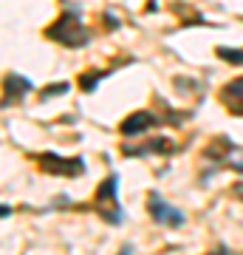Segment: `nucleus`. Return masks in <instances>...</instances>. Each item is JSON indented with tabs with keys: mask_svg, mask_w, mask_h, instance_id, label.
<instances>
[{
	"mask_svg": "<svg viewBox=\"0 0 243 255\" xmlns=\"http://www.w3.org/2000/svg\"><path fill=\"white\" fill-rule=\"evenodd\" d=\"M45 37H48V40H57V43L65 46V48H80V46H88L90 31H88V26L82 23L80 14L74 9H68L57 17L54 26L45 28Z\"/></svg>",
	"mask_w": 243,
	"mask_h": 255,
	"instance_id": "f257e3e1",
	"label": "nucleus"
},
{
	"mask_svg": "<svg viewBox=\"0 0 243 255\" xmlns=\"http://www.w3.org/2000/svg\"><path fill=\"white\" fill-rule=\"evenodd\" d=\"M119 176L110 173L105 182H102V187L96 190V210H99V216L108 224H122V207H119Z\"/></svg>",
	"mask_w": 243,
	"mask_h": 255,
	"instance_id": "f03ea898",
	"label": "nucleus"
},
{
	"mask_svg": "<svg viewBox=\"0 0 243 255\" xmlns=\"http://www.w3.org/2000/svg\"><path fill=\"white\" fill-rule=\"evenodd\" d=\"M34 159H37V164H40V170H45V173L65 176V179H74V176H82V173H85V159H82V156L63 159V156H57V153H51V150H45V153H37Z\"/></svg>",
	"mask_w": 243,
	"mask_h": 255,
	"instance_id": "7ed1b4c3",
	"label": "nucleus"
},
{
	"mask_svg": "<svg viewBox=\"0 0 243 255\" xmlns=\"http://www.w3.org/2000/svg\"><path fill=\"white\" fill-rule=\"evenodd\" d=\"M147 210H150V216H153V221H159V224H170V227H181L184 221H187V216L181 213L178 207H172L170 201H164L159 193H150L147 196Z\"/></svg>",
	"mask_w": 243,
	"mask_h": 255,
	"instance_id": "20e7f679",
	"label": "nucleus"
},
{
	"mask_svg": "<svg viewBox=\"0 0 243 255\" xmlns=\"http://www.w3.org/2000/svg\"><path fill=\"white\" fill-rule=\"evenodd\" d=\"M3 88H6V97H3V108H9L14 102H20L26 94L34 91V82L26 80V77H20V74H9L6 82H3Z\"/></svg>",
	"mask_w": 243,
	"mask_h": 255,
	"instance_id": "39448f33",
	"label": "nucleus"
},
{
	"mask_svg": "<svg viewBox=\"0 0 243 255\" xmlns=\"http://www.w3.org/2000/svg\"><path fill=\"white\" fill-rule=\"evenodd\" d=\"M159 122H162V119L153 117L150 111H136V114H130V117L122 122L119 130H122V136H139V133H144L147 128H156Z\"/></svg>",
	"mask_w": 243,
	"mask_h": 255,
	"instance_id": "423d86ee",
	"label": "nucleus"
},
{
	"mask_svg": "<svg viewBox=\"0 0 243 255\" xmlns=\"http://www.w3.org/2000/svg\"><path fill=\"white\" fill-rule=\"evenodd\" d=\"M221 102L226 105V111H229V114L243 117V77H238V80H232V82H226L224 88H221Z\"/></svg>",
	"mask_w": 243,
	"mask_h": 255,
	"instance_id": "0eeeda50",
	"label": "nucleus"
},
{
	"mask_svg": "<svg viewBox=\"0 0 243 255\" xmlns=\"http://www.w3.org/2000/svg\"><path fill=\"white\" fill-rule=\"evenodd\" d=\"M175 150V145H172L170 139H153L150 145H142V147H130V145H122V153L125 156H144V153H172Z\"/></svg>",
	"mask_w": 243,
	"mask_h": 255,
	"instance_id": "6e6552de",
	"label": "nucleus"
},
{
	"mask_svg": "<svg viewBox=\"0 0 243 255\" xmlns=\"http://www.w3.org/2000/svg\"><path fill=\"white\" fill-rule=\"evenodd\" d=\"M215 54L224 60V63H232V65H243V48H229V46H218Z\"/></svg>",
	"mask_w": 243,
	"mask_h": 255,
	"instance_id": "1a4fd4ad",
	"label": "nucleus"
},
{
	"mask_svg": "<svg viewBox=\"0 0 243 255\" xmlns=\"http://www.w3.org/2000/svg\"><path fill=\"white\" fill-rule=\"evenodd\" d=\"M105 74H108V71H93V74H82V77H80V88H82V91H93V88H96V82H99L102 80V77H105Z\"/></svg>",
	"mask_w": 243,
	"mask_h": 255,
	"instance_id": "9d476101",
	"label": "nucleus"
},
{
	"mask_svg": "<svg viewBox=\"0 0 243 255\" xmlns=\"http://www.w3.org/2000/svg\"><path fill=\"white\" fill-rule=\"evenodd\" d=\"M68 91V82H57V85H48V88H43V100H51V97H60V94Z\"/></svg>",
	"mask_w": 243,
	"mask_h": 255,
	"instance_id": "9b49d317",
	"label": "nucleus"
},
{
	"mask_svg": "<svg viewBox=\"0 0 243 255\" xmlns=\"http://www.w3.org/2000/svg\"><path fill=\"white\" fill-rule=\"evenodd\" d=\"M232 193H235V196H238V199L243 201V184H235V187H232Z\"/></svg>",
	"mask_w": 243,
	"mask_h": 255,
	"instance_id": "f8f14e48",
	"label": "nucleus"
},
{
	"mask_svg": "<svg viewBox=\"0 0 243 255\" xmlns=\"http://www.w3.org/2000/svg\"><path fill=\"white\" fill-rule=\"evenodd\" d=\"M9 213H11V207H9V204H0V216H3V219H6Z\"/></svg>",
	"mask_w": 243,
	"mask_h": 255,
	"instance_id": "ddd939ff",
	"label": "nucleus"
}]
</instances>
